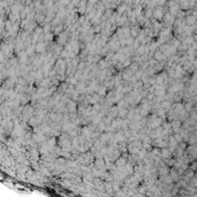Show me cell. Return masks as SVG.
I'll use <instances>...</instances> for the list:
<instances>
[{"label": "cell", "mask_w": 197, "mask_h": 197, "mask_svg": "<svg viewBox=\"0 0 197 197\" xmlns=\"http://www.w3.org/2000/svg\"><path fill=\"white\" fill-rule=\"evenodd\" d=\"M154 16H156L157 20H160V19L163 18V9H161V8H158V9L154 12Z\"/></svg>", "instance_id": "6da1fadb"}, {"label": "cell", "mask_w": 197, "mask_h": 197, "mask_svg": "<svg viewBox=\"0 0 197 197\" xmlns=\"http://www.w3.org/2000/svg\"><path fill=\"white\" fill-rule=\"evenodd\" d=\"M125 1H128V3H132V1H133V0H125Z\"/></svg>", "instance_id": "7a4b0ae2"}, {"label": "cell", "mask_w": 197, "mask_h": 197, "mask_svg": "<svg viewBox=\"0 0 197 197\" xmlns=\"http://www.w3.org/2000/svg\"><path fill=\"white\" fill-rule=\"evenodd\" d=\"M106 1H107V0H106Z\"/></svg>", "instance_id": "3957f363"}]
</instances>
